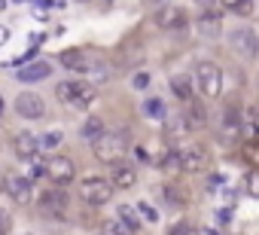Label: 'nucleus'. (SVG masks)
<instances>
[{
	"label": "nucleus",
	"mask_w": 259,
	"mask_h": 235,
	"mask_svg": "<svg viewBox=\"0 0 259 235\" xmlns=\"http://www.w3.org/2000/svg\"><path fill=\"white\" fill-rule=\"evenodd\" d=\"M92 150H95V159L98 162H119L125 159V153L131 150V135L128 129H104L101 138L92 141Z\"/></svg>",
	"instance_id": "1"
},
{
	"label": "nucleus",
	"mask_w": 259,
	"mask_h": 235,
	"mask_svg": "<svg viewBox=\"0 0 259 235\" xmlns=\"http://www.w3.org/2000/svg\"><path fill=\"white\" fill-rule=\"evenodd\" d=\"M55 95H58V101H64V104L73 107V110H86V107L95 104L98 89H95V83H89V80H61V83L55 86Z\"/></svg>",
	"instance_id": "2"
},
{
	"label": "nucleus",
	"mask_w": 259,
	"mask_h": 235,
	"mask_svg": "<svg viewBox=\"0 0 259 235\" xmlns=\"http://www.w3.org/2000/svg\"><path fill=\"white\" fill-rule=\"evenodd\" d=\"M241 138H244V110L238 104H226L216 120V141L223 147H235Z\"/></svg>",
	"instance_id": "3"
},
{
	"label": "nucleus",
	"mask_w": 259,
	"mask_h": 235,
	"mask_svg": "<svg viewBox=\"0 0 259 235\" xmlns=\"http://www.w3.org/2000/svg\"><path fill=\"white\" fill-rule=\"evenodd\" d=\"M113 192H116V186L110 183V177H101V174H89V177H83L77 183V195L92 208L107 205L110 199H113Z\"/></svg>",
	"instance_id": "4"
},
{
	"label": "nucleus",
	"mask_w": 259,
	"mask_h": 235,
	"mask_svg": "<svg viewBox=\"0 0 259 235\" xmlns=\"http://www.w3.org/2000/svg\"><path fill=\"white\" fill-rule=\"evenodd\" d=\"M192 83L204 98H219L223 95V70L213 61H198L192 70Z\"/></svg>",
	"instance_id": "5"
},
{
	"label": "nucleus",
	"mask_w": 259,
	"mask_h": 235,
	"mask_svg": "<svg viewBox=\"0 0 259 235\" xmlns=\"http://www.w3.org/2000/svg\"><path fill=\"white\" fill-rule=\"evenodd\" d=\"M37 208H40V214L46 220H64L67 211H70V199H67V192L55 183V186L43 189V195L37 199Z\"/></svg>",
	"instance_id": "6"
},
{
	"label": "nucleus",
	"mask_w": 259,
	"mask_h": 235,
	"mask_svg": "<svg viewBox=\"0 0 259 235\" xmlns=\"http://www.w3.org/2000/svg\"><path fill=\"white\" fill-rule=\"evenodd\" d=\"M229 46H232L241 58H256V55H259V34H256L253 28L241 25V28L229 31Z\"/></svg>",
	"instance_id": "7"
},
{
	"label": "nucleus",
	"mask_w": 259,
	"mask_h": 235,
	"mask_svg": "<svg viewBox=\"0 0 259 235\" xmlns=\"http://www.w3.org/2000/svg\"><path fill=\"white\" fill-rule=\"evenodd\" d=\"M210 162V153L204 144H189L180 150V171H204Z\"/></svg>",
	"instance_id": "8"
},
{
	"label": "nucleus",
	"mask_w": 259,
	"mask_h": 235,
	"mask_svg": "<svg viewBox=\"0 0 259 235\" xmlns=\"http://www.w3.org/2000/svg\"><path fill=\"white\" fill-rule=\"evenodd\" d=\"M183 104H186V110H183L180 116H183V123H186V129L195 135V132H201V129H207L210 126V116H207V107L192 95L189 101H183Z\"/></svg>",
	"instance_id": "9"
},
{
	"label": "nucleus",
	"mask_w": 259,
	"mask_h": 235,
	"mask_svg": "<svg viewBox=\"0 0 259 235\" xmlns=\"http://www.w3.org/2000/svg\"><path fill=\"white\" fill-rule=\"evenodd\" d=\"M16 113L22 116V120H43L46 116V101L37 92H22L16 98Z\"/></svg>",
	"instance_id": "10"
},
{
	"label": "nucleus",
	"mask_w": 259,
	"mask_h": 235,
	"mask_svg": "<svg viewBox=\"0 0 259 235\" xmlns=\"http://www.w3.org/2000/svg\"><path fill=\"white\" fill-rule=\"evenodd\" d=\"M46 177L58 186L70 183L73 177H77V165H73V159H67V156H52V159L46 162Z\"/></svg>",
	"instance_id": "11"
},
{
	"label": "nucleus",
	"mask_w": 259,
	"mask_h": 235,
	"mask_svg": "<svg viewBox=\"0 0 259 235\" xmlns=\"http://www.w3.org/2000/svg\"><path fill=\"white\" fill-rule=\"evenodd\" d=\"M7 192L13 195L16 205H31V199H34V180L25 177V174H10L7 177Z\"/></svg>",
	"instance_id": "12"
},
{
	"label": "nucleus",
	"mask_w": 259,
	"mask_h": 235,
	"mask_svg": "<svg viewBox=\"0 0 259 235\" xmlns=\"http://www.w3.org/2000/svg\"><path fill=\"white\" fill-rule=\"evenodd\" d=\"M186 22H189V16H186V10L183 7H162L159 13H156V25L162 28V31H180V28H186Z\"/></svg>",
	"instance_id": "13"
},
{
	"label": "nucleus",
	"mask_w": 259,
	"mask_h": 235,
	"mask_svg": "<svg viewBox=\"0 0 259 235\" xmlns=\"http://www.w3.org/2000/svg\"><path fill=\"white\" fill-rule=\"evenodd\" d=\"M110 183H113L116 189H134V186H137V168H134L131 162H113Z\"/></svg>",
	"instance_id": "14"
},
{
	"label": "nucleus",
	"mask_w": 259,
	"mask_h": 235,
	"mask_svg": "<svg viewBox=\"0 0 259 235\" xmlns=\"http://www.w3.org/2000/svg\"><path fill=\"white\" fill-rule=\"evenodd\" d=\"M13 147H16V156L19 159H37V153H40V138L37 135H31V132H22V135H16V141H13Z\"/></svg>",
	"instance_id": "15"
},
{
	"label": "nucleus",
	"mask_w": 259,
	"mask_h": 235,
	"mask_svg": "<svg viewBox=\"0 0 259 235\" xmlns=\"http://www.w3.org/2000/svg\"><path fill=\"white\" fill-rule=\"evenodd\" d=\"M58 61L67 70H92V61H89V52L86 49H67V52L58 55Z\"/></svg>",
	"instance_id": "16"
},
{
	"label": "nucleus",
	"mask_w": 259,
	"mask_h": 235,
	"mask_svg": "<svg viewBox=\"0 0 259 235\" xmlns=\"http://www.w3.org/2000/svg\"><path fill=\"white\" fill-rule=\"evenodd\" d=\"M49 73H52V64L49 61H31L28 67L19 70V80L22 83H40V80H46Z\"/></svg>",
	"instance_id": "17"
},
{
	"label": "nucleus",
	"mask_w": 259,
	"mask_h": 235,
	"mask_svg": "<svg viewBox=\"0 0 259 235\" xmlns=\"http://www.w3.org/2000/svg\"><path fill=\"white\" fill-rule=\"evenodd\" d=\"M171 92H174V98H180V101H189V98L195 95V83H192V76H186V73L171 76Z\"/></svg>",
	"instance_id": "18"
},
{
	"label": "nucleus",
	"mask_w": 259,
	"mask_h": 235,
	"mask_svg": "<svg viewBox=\"0 0 259 235\" xmlns=\"http://www.w3.org/2000/svg\"><path fill=\"white\" fill-rule=\"evenodd\" d=\"M104 129H107V126H104V120H101V116H98V113H92V116H89V120L83 123V129H80V138L92 144L95 138H101V132H104Z\"/></svg>",
	"instance_id": "19"
},
{
	"label": "nucleus",
	"mask_w": 259,
	"mask_h": 235,
	"mask_svg": "<svg viewBox=\"0 0 259 235\" xmlns=\"http://www.w3.org/2000/svg\"><path fill=\"white\" fill-rule=\"evenodd\" d=\"M244 138L259 144V107L244 110Z\"/></svg>",
	"instance_id": "20"
},
{
	"label": "nucleus",
	"mask_w": 259,
	"mask_h": 235,
	"mask_svg": "<svg viewBox=\"0 0 259 235\" xmlns=\"http://www.w3.org/2000/svg\"><path fill=\"white\" fill-rule=\"evenodd\" d=\"M116 220H119L122 226H128L134 235L140 232V217H137V208H128V205H122V208L116 211Z\"/></svg>",
	"instance_id": "21"
},
{
	"label": "nucleus",
	"mask_w": 259,
	"mask_h": 235,
	"mask_svg": "<svg viewBox=\"0 0 259 235\" xmlns=\"http://www.w3.org/2000/svg\"><path fill=\"white\" fill-rule=\"evenodd\" d=\"M140 110H143L146 120H165V101L162 98H146Z\"/></svg>",
	"instance_id": "22"
},
{
	"label": "nucleus",
	"mask_w": 259,
	"mask_h": 235,
	"mask_svg": "<svg viewBox=\"0 0 259 235\" xmlns=\"http://www.w3.org/2000/svg\"><path fill=\"white\" fill-rule=\"evenodd\" d=\"M198 31H201V34H210V37H213V34L219 31V16H216V13H204V16L198 19Z\"/></svg>",
	"instance_id": "23"
},
{
	"label": "nucleus",
	"mask_w": 259,
	"mask_h": 235,
	"mask_svg": "<svg viewBox=\"0 0 259 235\" xmlns=\"http://www.w3.org/2000/svg\"><path fill=\"white\" fill-rule=\"evenodd\" d=\"M165 199H168L171 205H180V208H183V205H186V192H183L180 183H168V186H165Z\"/></svg>",
	"instance_id": "24"
},
{
	"label": "nucleus",
	"mask_w": 259,
	"mask_h": 235,
	"mask_svg": "<svg viewBox=\"0 0 259 235\" xmlns=\"http://www.w3.org/2000/svg\"><path fill=\"white\" fill-rule=\"evenodd\" d=\"M61 141H64V135H61L58 129H55V132H46V135L40 138V150H49V153H52V150L61 147Z\"/></svg>",
	"instance_id": "25"
},
{
	"label": "nucleus",
	"mask_w": 259,
	"mask_h": 235,
	"mask_svg": "<svg viewBox=\"0 0 259 235\" xmlns=\"http://www.w3.org/2000/svg\"><path fill=\"white\" fill-rule=\"evenodd\" d=\"M98 235H134V232H131L128 226H122L119 220H110V223H104V226H101V232H98Z\"/></svg>",
	"instance_id": "26"
},
{
	"label": "nucleus",
	"mask_w": 259,
	"mask_h": 235,
	"mask_svg": "<svg viewBox=\"0 0 259 235\" xmlns=\"http://www.w3.org/2000/svg\"><path fill=\"white\" fill-rule=\"evenodd\" d=\"M137 214H140V220H146V223H159V211H156L150 202H140V205H137Z\"/></svg>",
	"instance_id": "27"
},
{
	"label": "nucleus",
	"mask_w": 259,
	"mask_h": 235,
	"mask_svg": "<svg viewBox=\"0 0 259 235\" xmlns=\"http://www.w3.org/2000/svg\"><path fill=\"white\" fill-rule=\"evenodd\" d=\"M162 168H168V171H180V150H168V153L162 156Z\"/></svg>",
	"instance_id": "28"
},
{
	"label": "nucleus",
	"mask_w": 259,
	"mask_h": 235,
	"mask_svg": "<svg viewBox=\"0 0 259 235\" xmlns=\"http://www.w3.org/2000/svg\"><path fill=\"white\" fill-rule=\"evenodd\" d=\"M10 232H13V214L0 208V235H10Z\"/></svg>",
	"instance_id": "29"
},
{
	"label": "nucleus",
	"mask_w": 259,
	"mask_h": 235,
	"mask_svg": "<svg viewBox=\"0 0 259 235\" xmlns=\"http://www.w3.org/2000/svg\"><path fill=\"white\" fill-rule=\"evenodd\" d=\"M168 235H198V232H195V226H192V223H186V220H183V223L171 226V232H168Z\"/></svg>",
	"instance_id": "30"
},
{
	"label": "nucleus",
	"mask_w": 259,
	"mask_h": 235,
	"mask_svg": "<svg viewBox=\"0 0 259 235\" xmlns=\"http://www.w3.org/2000/svg\"><path fill=\"white\" fill-rule=\"evenodd\" d=\"M247 192L253 195V199H259V171H250L247 174Z\"/></svg>",
	"instance_id": "31"
},
{
	"label": "nucleus",
	"mask_w": 259,
	"mask_h": 235,
	"mask_svg": "<svg viewBox=\"0 0 259 235\" xmlns=\"http://www.w3.org/2000/svg\"><path fill=\"white\" fill-rule=\"evenodd\" d=\"M150 73H134V80H131V86L137 89V92H143V89H150Z\"/></svg>",
	"instance_id": "32"
},
{
	"label": "nucleus",
	"mask_w": 259,
	"mask_h": 235,
	"mask_svg": "<svg viewBox=\"0 0 259 235\" xmlns=\"http://www.w3.org/2000/svg\"><path fill=\"white\" fill-rule=\"evenodd\" d=\"M223 7H229V10H247L250 4H247V0H223Z\"/></svg>",
	"instance_id": "33"
},
{
	"label": "nucleus",
	"mask_w": 259,
	"mask_h": 235,
	"mask_svg": "<svg viewBox=\"0 0 259 235\" xmlns=\"http://www.w3.org/2000/svg\"><path fill=\"white\" fill-rule=\"evenodd\" d=\"M216 220H219V223H229V220H232V211H229V208H223V211L216 214Z\"/></svg>",
	"instance_id": "34"
},
{
	"label": "nucleus",
	"mask_w": 259,
	"mask_h": 235,
	"mask_svg": "<svg viewBox=\"0 0 259 235\" xmlns=\"http://www.w3.org/2000/svg\"><path fill=\"white\" fill-rule=\"evenodd\" d=\"M7 40H10V31H7V28H0V46H4Z\"/></svg>",
	"instance_id": "35"
},
{
	"label": "nucleus",
	"mask_w": 259,
	"mask_h": 235,
	"mask_svg": "<svg viewBox=\"0 0 259 235\" xmlns=\"http://www.w3.org/2000/svg\"><path fill=\"white\" fill-rule=\"evenodd\" d=\"M198 235H219L216 229H204V232H198Z\"/></svg>",
	"instance_id": "36"
},
{
	"label": "nucleus",
	"mask_w": 259,
	"mask_h": 235,
	"mask_svg": "<svg viewBox=\"0 0 259 235\" xmlns=\"http://www.w3.org/2000/svg\"><path fill=\"white\" fill-rule=\"evenodd\" d=\"M7 113V104H4V98H0V116H4Z\"/></svg>",
	"instance_id": "37"
},
{
	"label": "nucleus",
	"mask_w": 259,
	"mask_h": 235,
	"mask_svg": "<svg viewBox=\"0 0 259 235\" xmlns=\"http://www.w3.org/2000/svg\"><path fill=\"white\" fill-rule=\"evenodd\" d=\"M201 4H210V0H201Z\"/></svg>",
	"instance_id": "38"
},
{
	"label": "nucleus",
	"mask_w": 259,
	"mask_h": 235,
	"mask_svg": "<svg viewBox=\"0 0 259 235\" xmlns=\"http://www.w3.org/2000/svg\"><path fill=\"white\" fill-rule=\"evenodd\" d=\"M0 189H4V180H0Z\"/></svg>",
	"instance_id": "39"
},
{
	"label": "nucleus",
	"mask_w": 259,
	"mask_h": 235,
	"mask_svg": "<svg viewBox=\"0 0 259 235\" xmlns=\"http://www.w3.org/2000/svg\"><path fill=\"white\" fill-rule=\"evenodd\" d=\"M22 235H31V232H22Z\"/></svg>",
	"instance_id": "40"
},
{
	"label": "nucleus",
	"mask_w": 259,
	"mask_h": 235,
	"mask_svg": "<svg viewBox=\"0 0 259 235\" xmlns=\"http://www.w3.org/2000/svg\"><path fill=\"white\" fill-rule=\"evenodd\" d=\"M0 4H4V0H0Z\"/></svg>",
	"instance_id": "41"
}]
</instances>
